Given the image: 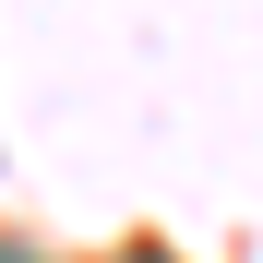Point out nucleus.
<instances>
[{"mask_svg":"<svg viewBox=\"0 0 263 263\" xmlns=\"http://www.w3.org/2000/svg\"><path fill=\"white\" fill-rule=\"evenodd\" d=\"M0 263H12V251H0Z\"/></svg>","mask_w":263,"mask_h":263,"instance_id":"f257e3e1","label":"nucleus"}]
</instances>
